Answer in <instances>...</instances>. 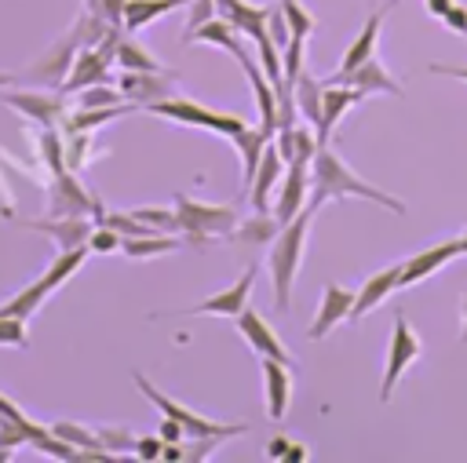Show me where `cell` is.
Masks as SVG:
<instances>
[{
    "instance_id": "7c38bea8",
    "label": "cell",
    "mask_w": 467,
    "mask_h": 463,
    "mask_svg": "<svg viewBox=\"0 0 467 463\" xmlns=\"http://www.w3.org/2000/svg\"><path fill=\"white\" fill-rule=\"evenodd\" d=\"M252 284H255V266H248L230 288H223V292H215V295H208L204 303H197V306H190V310H182V314H190V317H201V314H212V317H237L244 306H248V295H252Z\"/></svg>"
},
{
    "instance_id": "5bb4252c",
    "label": "cell",
    "mask_w": 467,
    "mask_h": 463,
    "mask_svg": "<svg viewBox=\"0 0 467 463\" xmlns=\"http://www.w3.org/2000/svg\"><path fill=\"white\" fill-rule=\"evenodd\" d=\"M0 102H7L11 109L26 113L33 124L40 128H58L66 120V102L58 95H44V91H7L0 95Z\"/></svg>"
},
{
    "instance_id": "c3c4849f",
    "label": "cell",
    "mask_w": 467,
    "mask_h": 463,
    "mask_svg": "<svg viewBox=\"0 0 467 463\" xmlns=\"http://www.w3.org/2000/svg\"><path fill=\"white\" fill-rule=\"evenodd\" d=\"M182 434H186V430H182L175 419L164 416V423H161V441H182Z\"/></svg>"
},
{
    "instance_id": "3957f363",
    "label": "cell",
    "mask_w": 467,
    "mask_h": 463,
    "mask_svg": "<svg viewBox=\"0 0 467 463\" xmlns=\"http://www.w3.org/2000/svg\"><path fill=\"white\" fill-rule=\"evenodd\" d=\"M175 215H179V233L190 244H204L212 237H230L241 222L234 204H204V201H193L186 193L175 197Z\"/></svg>"
},
{
    "instance_id": "52a82bcc",
    "label": "cell",
    "mask_w": 467,
    "mask_h": 463,
    "mask_svg": "<svg viewBox=\"0 0 467 463\" xmlns=\"http://www.w3.org/2000/svg\"><path fill=\"white\" fill-rule=\"evenodd\" d=\"M368 95L358 91L354 84H339V80H321V120H317V146H328L332 142V131L336 124L343 120L347 109H354L358 102H365Z\"/></svg>"
},
{
    "instance_id": "8992f818",
    "label": "cell",
    "mask_w": 467,
    "mask_h": 463,
    "mask_svg": "<svg viewBox=\"0 0 467 463\" xmlns=\"http://www.w3.org/2000/svg\"><path fill=\"white\" fill-rule=\"evenodd\" d=\"M420 350H423V343L412 332V324L405 317H394V332H390V346H387V365H383V383H379V401L394 397L398 379L409 372V365L420 357Z\"/></svg>"
},
{
    "instance_id": "603a6c76",
    "label": "cell",
    "mask_w": 467,
    "mask_h": 463,
    "mask_svg": "<svg viewBox=\"0 0 467 463\" xmlns=\"http://www.w3.org/2000/svg\"><path fill=\"white\" fill-rule=\"evenodd\" d=\"M215 15L234 22L248 40H255L259 33H266V7L252 4V0H215Z\"/></svg>"
},
{
    "instance_id": "ba28073f",
    "label": "cell",
    "mask_w": 467,
    "mask_h": 463,
    "mask_svg": "<svg viewBox=\"0 0 467 463\" xmlns=\"http://www.w3.org/2000/svg\"><path fill=\"white\" fill-rule=\"evenodd\" d=\"M237 332L244 335V343L259 354V357H274V361H281V365H292L296 357H292V350L277 339V332H274V324L263 317V314H255V310H241L237 314Z\"/></svg>"
},
{
    "instance_id": "8d00e7d4",
    "label": "cell",
    "mask_w": 467,
    "mask_h": 463,
    "mask_svg": "<svg viewBox=\"0 0 467 463\" xmlns=\"http://www.w3.org/2000/svg\"><path fill=\"white\" fill-rule=\"evenodd\" d=\"M117 102H128L120 95V87H109V84H91L84 91H77V106L91 109V106H117Z\"/></svg>"
},
{
    "instance_id": "ee69618b",
    "label": "cell",
    "mask_w": 467,
    "mask_h": 463,
    "mask_svg": "<svg viewBox=\"0 0 467 463\" xmlns=\"http://www.w3.org/2000/svg\"><path fill=\"white\" fill-rule=\"evenodd\" d=\"M266 456H270V459H303L306 452H303V445H296V441H288V437H270Z\"/></svg>"
},
{
    "instance_id": "7dc6e473",
    "label": "cell",
    "mask_w": 467,
    "mask_h": 463,
    "mask_svg": "<svg viewBox=\"0 0 467 463\" xmlns=\"http://www.w3.org/2000/svg\"><path fill=\"white\" fill-rule=\"evenodd\" d=\"M431 73L434 77H452V80L467 84V66H438V62H431Z\"/></svg>"
},
{
    "instance_id": "d4e9b609",
    "label": "cell",
    "mask_w": 467,
    "mask_h": 463,
    "mask_svg": "<svg viewBox=\"0 0 467 463\" xmlns=\"http://www.w3.org/2000/svg\"><path fill=\"white\" fill-rule=\"evenodd\" d=\"M274 135L259 124V128H252V124H244L230 142L237 146V153H241V179H244V186L252 182V175H255V168H259V157H263V149H266V142H270Z\"/></svg>"
},
{
    "instance_id": "e0dca14e",
    "label": "cell",
    "mask_w": 467,
    "mask_h": 463,
    "mask_svg": "<svg viewBox=\"0 0 467 463\" xmlns=\"http://www.w3.org/2000/svg\"><path fill=\"white\" fill-rule=\"evenodd\" d=\"M350 306H354V292H350V288H343V284H325L321 303H317V314H314L306 335H310V339H325L336 324H343V321L350 317Z\"/></svg>"
},
{
    "instance_id": "f546056e",
    "label": "cell",
    "mask_w": 467,
    "mask_h": 463,
    "mask_svg": "<svg viewBox=\"0 0 467 463\" xmlns=\"http://www.w3.org/2000/svg\"><path fill=\"white\" fill-rule=\"evenodd\" d=\"M292 95H296V109H299V117H303L306 124L317 128V120H321V84H317V77L303 69L299 80H296V87H292Z\"/></svg>"
},
{
    "instance_id": "9c48e42d",
    "label": "cell",
    "mask_w": 467,
    "mask_h": 463,
    "mask_svg": "<svg viewBox=\"0 0 467 463\" xmlns=\"http://www.w3.org/2000/svg\"><path fill=\"white\" fill-rule=\"evenodd\" d=\"M120 95L135 106H150L157 98H168L175 95V77L164 73V69H124L120 73Z\"/></svg>"
},
{
    "instance_id": "7a4b0ae2",
    "label": "cell",
    "mask_w": 467,
    "mask_h": 463,
    "mask_svg": "<svg viewBox=\"0 0 467 463\" xmlns=\"http://www.w3.org/2000/svg\"><path fill=\"white\" fill-rule=\"evenodd\" d=\"M314 204H306L292 222H285L277 230V237L270 241V284H274V299H277V310H288V299H292V281L299 273V262H303V252H306V237H310V222H314Z\"/></svg>"
},
{
    "instance_id": "83f0119b",
    "label": "cell",
    "mask_w": 467,
    "mask_h": 463,
    "mask_svg": "<svg viewBox=\"0 0 467 463\" xmlns=\"http://www.w3.org/2000/svg\"><path fill=\"white\" fill-rule=\"evenodd\" d=\"M277 230H281V222H277L274 211H255V215L241 219L230 237H234L237 244H270V241L277 237Z\"/></svg>"
},
{
    "instance_id": "4dcf8cb0",
    "label": "cell",
    "mask_w": 467,
    "mask_h": 463,
    "mask_svg": "<svg viewBox=\"0 0 467 463\" xmlns=\"http://www.w3.org/2000/svg\"><path fill=\"white\" fill-rule=\"evenodd\" d=\"M113 66L117 69H164L146 47H139V40H135V33H120V40H117V55H113Z\"/></svg>"
},
{
    "instance_id": "cb8c5ba5",
    "label": "cell",
    "mask_w": 467,
    "mask_h": 463,
    "mask_svg": "<svg viewBox=\"0 0 467 463\" xmlns=\"http://www.w3.org/2000/svg\"><path fill=\"white\" fill-rule=\"evenodd\" d=\"M241 36H244V33H241L234 22L219 18V15H215V18H208V22H204V26L193 33V40H201V44H212V47H219V51L234 55L237 62L244 58V44H241ZM193 40H190V44H193Z\"/></svg>"
},
{
    "instance_id": "f1b7e54d",
    "label": "cell",
    "mask_w": 467,
    "mask_h": 463,
    "mask_svg": "<svg viewBox=\"0 0 467 463\" xmlns=\"http://www.w3.org/2000/svg\"><path fill=\"white\" fill-rule=\"evenodd\" d=\"M179 248V233H142V237H124L120 252L128 259H153V255H168Z\"/></svg>"
},
{
    "instance_id": "f6af8a7d",
    "label": "cell",
    "mask_w": 467,
    "mask_h": 463,
    "mask_svg": "<svg viewBox=\"0 0 467 463\" xmlns=\"http://www.w3.org/2000/svg\"><path fill=\"white\" fill-rule=\"evenodd\" d=\"M161 452H164L161 434L157 437H135V456L139 459H161Z\"/></svg>"
},
{
    "instance_id": "60d3db41",
    "label": "cell",
    "mask_w": 467,
    "mask_h": 463,
    "mask_svg": "<svg viewBox=\"0 0 467 463\" xmlns=\"http://www.w3.org/2000/svg\"><path fill=\"white\" fill-rule=\"evenodd\" d=\"M120 233L117 230H109V226H95L91 230V237H88V252H99V255H109V252H117L120 248Z\"/></svg>"
},
{
    "instance_id": "681fc988",
    "label": "cell",
    "mask_w": 467,
    "mask_h": 463,
    "mask_svg": "<svg viewBox=\"0 0 467 463\" xmlns=\"http://www.w3.org/2000/svg\"><path fill=\"white\" fill-rule=\"evenodd\" d=\"M423 4H427V15H434V18L441 22V18L449 15V7H452L456 0H423Z\"/></svg>"
},
{
    "instance_id": "5b68a950",
    "label": "cell",
    "mask_w": 467,
    "mask_h": 463,
    "mask_svg": "<svg viewBox=\"0 0 467 463\" xmlns=\"http://www.w3.org/2000/svg\"><path fill=\"white\" fill-rule=\"evenodd\" d=\"M131 379H135V386L161 408V416H168V419H175L182 430H186V437H204V434H223V437H234V434H244L248 430V423H219V419H208V416H201V412H193V408H186V405H179L175 397H168V394H161L142 372H131Z\"/></svg>"
},
{
    "instance_id": "6da1fadb",
    "label": "cell",
    "mask_w": 467,
    "mask_h": 463,
    "mask_svg": "<svg viewBox=\"0 0 467 463\" xmlns=\"http://www.w3.org/2000/svg\"><path fill=\"white\" fill-rule=\"evenodd\" d=\"M336 197H361V201H372V204H379V208H387V211H394V215L405 211V201H398V197H390L387 190L365 182V179H361L358 171H350V168L339 160V153H332L328 146H317V153H314V160H310V204L321 208L325 201H336Z\"/></svg>"
},
{
    "instance_id": "9a60e30c",
    "label": "cell",
    "mask_w": 467,
    "mask_h": 463,
    "mask_svg": "<svg viewBox=\"0 0 467 463\" xmlns=\"http://www.w3.org/2000/svg\"><path fill=\"white\" fill-rule=\"evenodd\" d=\"M285 157L277 153V146H274V139L266 142V149H263V157H259V168H255V175H252V182H248V201H252V208L255 211H266L270 208V201H274V190L281 186V179H285Z\"/></svg>"
},
{
    "instance_id": "f35d334b",
    "label": "cell",
    "mask_w": 467,
    "mask_h": 463,
    "mask_svg": "<svg viewBox=\"0 0 467 463\" xmlns=\"http://www.w3.org/2000/svg\"><path fill=\"white\" fill-rule=\"evenodd\" d=\"M186 7H190V18H186V26H182V44H190L193 33H197L208 18H215V0H190Z\"/></svg>"
},
{
    "instance_id": "277c9868",
    "label": "cell",
    "mask_w": 467,
    "mask_h": 463,
    "mask_svg": "<svg viewBox=\"0 0 467 463\" xmlns=\"http://www.w3.org/2000/svg\"><path fill=\"white\" fill-rule=\"evenodd\" d=\"M142 109L153 113V117L175 120V124H182V128H204V131H215V135H226V139H234V135L244 128L241 117L208 109V106H201V102H193V98H182V95L157 98V102H150V106H142Z\"/></svg>"
},
{
    "instance_id": "7402d4cb",
    "label": "cell",
    "mask_w": 467,
    "mask_h": 463,
    "mask_svg": "<svg viewBox=\"0 0 467 463\" xmlns=\"http://www.w3.org/2000/svg\"><path fill=\"white\" fill-rule=\"evenodd\" d=\"M109 58L99 51V47H91V44H84L77 55H73V66H69V73H66V80H62V91H84V87H91V84H106L109 80Z\"/></svg>"
},
{
    "instance_id": "836d02e7",
    "label": "cell",
    "mask_w": 467,
    "mask_h": 463,
    "mask_svg": "<svg viewBox=\"0 0 467 463\" xmlns=\"http://www.w3.org/2000/svg\"><path fill=\"white\" fill-rule=\"evenodd\" d=\"M281 11H285V22H288V33L292 40H306L314 29H317V18L299 4V0H277Z\"/></svg>"
},
{
    "instance_id": "ac0fdd59",
    "label": "cell",
    "mask_w": 467,
    "mask_h": 463,
    "mask_svg": "<svg viewBox=\"0 0 467 463\" xmlns=\"http://www.w3.org/2000/svg\"><path fill=\"white\" fill-rule=\"evenodd\" d=\"M26 230H36V233H47L58 252L66 248H88V237H91V222L84 215H47V219H33V222H22Z\"/></svg>"
},
{
    "instance_id": "bcb514c9",
    "label": "cell",
    "mask_w": 467,
    "mask_h": 463,
    "mask_svg": "<svg viewBox=\"0 0 467 463\" xmlns=\"http://www.w3.org/2000/svg\"><path fill=\"white\" fill-rule=\"evenodd\" d=\"M441 22H445L449 29H456V33H463V36H467V7H463V4H452V7H449V15H445Z\"/></svg>"
},
{
    "instance_id": "f907efd6",
    "label": "cell",
    "mask_w": 467,
    "mask_h": 463,
    "mask_svg": "<svg viewBox=\"0 0 467 463\" xmlns=\"http://www.w3.org/2000/svg\"><path fill=\"white\" fill-rule=\"evenodd\" d=\"M460 343H467V288L460 295Z\"/></svg>"
},
{
    "instance_id": "ab89813d",
    "label": "cell",
    "mask_w": 467,
    "mask_h": 463,
    "mask_svg": "<svg viewBox=\"0 0 467 463\" xmlns=\"http://www.w3.org/2000/svg\"><path fill=\"white\" fill-rule=\"evenodd\" d=\"M29 343V335H26V321L22 317H7V314H0V346H15V350H22Z\"/></svg>"
},
{
    "instance_id": "4fadbf2b",
    "label": "cell",
    "mask_w": 467,
    "mask_h": 463,
    "mask_svg": "<svg viewBox=\"0 0 467 463\" xmlns=\"http://www.w3.org/2000/svg\"><path fill=\"white\" fill-rule=\"evenodd\" d=\"M310 204V164H288L281 186H277V201H274V215L277 222H292L303 208Z\"/></svg>"
},
{
    "instance_id": "ffe728a7",
    "label": "cell",
    "mask_w": 467,
    "mask_h": 463,
    "mask_svg": "<svg viewBox=\"0 0 467 463\" xmlns=\"http://www.w3.org/2000/svg\"><path fill=\"white\" fill-rule=\"evenodd\" d=\"M325 80H339V84H354L358 91H365V95H401V84L390 77V69L383 66V58H365L358 69H350V73H332V77H325Z\"/></svg>"
},
{
    "instance_id": "b9f144b4",
    "label": "cell",
    "mask_w": 467,
    "mask_h": 463,
    "mask_svg": "<svg viewBox=\"0 0 467 463\" xmlns=\"http://www.w3.org/2000/svg\"><path fill=\"white\" fill-rule=\"evenodd\" d=\"M124 4H128V0H88V11H95L102 22L124 29Z\"/></svg>"
},
{
    "instance_id": "30bf717a",
    "label": "cell",
    "mask_w": 467,
    "mask_h": 463,
    "mask_svg": "<svg viewBox=\"0 0 467 463\" xmlns=\"http://www.w3.org/2000/svg\"><path fill=\"white\" fill-rule=\"evenodd\" d=\"M95 197L77 182V175L66 168L58 175H51V186H47V215H88L95 211Z\"/></svg>"
},
{
    "instance_id": "d590c367",
    "label": "cell",
    "mask_w": 467,
    "mask_h": 463,
    "mask_svg": "<svg viewBox=\"0 0 467 463\" xmlns=\"http://www.w3.org/2000/svg\"><path fill=\"white\" fill-rule=\"evenodd\" d=\"M131 215L139 219V222H146L153 233H179V215H175V208L168 211V208H131Z\"/></svg>"
},
{
    "instance_id": "484cf974",
    "label": "cell",
    "mask_w": 467,
    "mask_h": 463,
    "mask_svg": "<svg viewBox=\"0 0 467 463\" xmlns=\"http://www.w3.org/2000/svg\"><path fill=\"white\" fill-rule=\"evenodd\" d=\"M190 0H128L124 4V29L128 33H139L146 26H153L157 18H164L168 11L175 7H186Z\"/></svg>"
},
{
    "instance_id": "8fae6325",
    "label": "cell",
    "mask_w": 467,
    "mask_h": 463,
    "mask_svg": "<svg viewBox=\"0 0 467 463\" xmlns=\"http://www.w3.org/2000/svg\"><path fill=\"white\" fill-rule=\"evenodd\" d=\"M456 255H463V248H460V237H452V241H441V244H431V248H423V252L409 255V259L401 262V281H398V288H412V284L427 281L431 273H438L441 266H449Z\"/></svg>"
},
{
    "instance_id": "4316f807",
    "label": "cell",
    "mask_w": 467,
    "mask_h": 463,
    "mask_svg": "<svg viewBox=\"0 0 467 463\" xmlns=\"http://www.w3.org/2000/svg\"><path fill=\"white\" fill-rule=\"evenodd\" d=\"M135 109V102H117V106H91V109H77V113H66V120H62V128L66 131H91V128H99V124H109V120H117V117H124V113H131Z\"/></svg>"
},
{
    "instance_id": "1f68e13d",
    "label": "cell",
    "mask_w": 467,
    "mask_h": 463,
    "mask_svg": "<svg viewBox=\"0 0 467 463\" xmlns=\"http://www.w3.org/2000/svg\"><path fill=\"white\" fill-rule=\"evenodd\" d=\"M51 292H47V284L36 277L33 284H26L18 295H11L7 303H0V314H7V317H22V321H29L36 310H40V303L47 299Z\"/></svg>"
},
{
    "instance_id": "74e56055",
    "label": "cell",
    "mask_w": 467,
    "mask_h": 463,
    "mask_svg": "<svg viewBox=\"0 0 467 463\" xmlns=\"http://www.w3.org/2000/svg\"><path fill=\"white\" fill-rule=\"evenodd\" d=\"M99 441L106 452L120 456V452H135V434L128 427H99Z\"/></svg>"
},
{
    "instance_id": "44dd1931",
    "label": "cell",
    "mask_w": 467,
    "mask_h": 463,
    "mask_svg": "<svg viewBox=\"0 0 467 463\" xmlns=\"http://www.w3.org/2000/svg\"><path fill=\"white\" fill-rule=\"evenodd\" d=\"M398 281H401V262H394V266H383V270L368 273V277H365V284L354 292L350 321H358V317L372 314L379 303H387V295H390V292H398Z\"/></svg>"
},
{
    "instance_id": "2e32d148",
    "label": "cell",
    "mask_w": 467,
    "mask_h": 463,
    "mask_svg": "<svg viewBox=\"0 0 467 463\" xmlns=\"http://www.w3.org/2000/svg\"><path fill=\"white\" fill-rule=\"evenodd\" d=\"M390 7H398V0H383L368 18H365V26L358 29V36L350 40V47L343 51V58H339V66H336V73H350V69H358L365 58H372L376 55V40H379V29H383V22H387V11Z\"/></svg>"
},
{
    "instance_id": "d6986e66",
    "label": "cell",
    "mask_w": 467,
    "mask_h": 463,
    "mask_svg": "<svg viewBox=\"0 0 467 463\" xmlns=\"http://www.w3.org/2000/svg\"><path fill=\"white\" fill-rule=\"evenodd\" d=\"M259 372H263L266 416L270 419H285V412L292 405V372H288V365H281L274 357H259Z\"/></svg>"
},
{
    "instance_id": "816d5d0a",
    "label": "cell",
    "mask_w": 467,
    "mask_h": 463,
    "mask_svg": "<svg viewBox=\"0 0 467 463\" xmlns=\"http://www.w3.org/2000/svg\"><path fill=\"white\" fill-rule=\"evenodd\" d=\"M460 248H463V255H467V226H463V233H460Z\"/></svg>"
},
{
    "instance_id": "7bdbcfd3",
    "label": "cell",
    "mask_w": 467,
    "mask_h": 463,
    "mask_svg": "<svg viewBox=\"0 0 467 463\" xmlns=\"http://www.w3.org/2000/svg\"><path fill=\"white\" fill-rule=\"evenodd\" d=\"M266 33L274 36V44H277V47H285V44L292 40V33H288V22H285V11H281V4H277V7H266Z\"/></svg>"
},
{
    "instance_id": "d6a6232c",
    "label": "cell",
    "mask_w": 467,
    "mask_h": 463,
    "mask_svg": "<svg viewBox=\"0 0 467 463\" xmlns=\"http://www.w3.org/2000/svg\"><path fill=\"white\" fill-rule=\"evenodd\" d=\"M84 255H88V248H66V252H58L55 259H51V266L44 270V284H47V292H55L58 284H66L77 270H80V262H84Z\"/></svg>"
},
{
    "instance_id": "e575fe53",
    "label": "cell",
    "mask_w": 467,
    "mask_h": 463,
    "mask_svg": "<svg viewBox=\"0 0 467 463\" xmlns=\"http://www.w3.org/2000/svg\"><path fill=\"white\" fill-rule=\"evenodd\" d=\"M36 142H40V160L47 164V171H51V175L66 171V146H62L58 131H55V128H44Z\"/></svg>"
}]
</instances>
